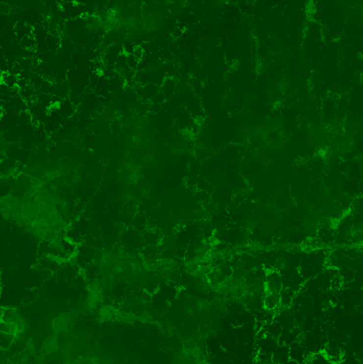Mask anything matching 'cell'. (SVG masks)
<instances>
[{"label":"cell","mask_w":363,"mask_h":364,"mask_svg":"<svg viewBox=\"0 0 363 364\" xmlns=\"http://www.w3.org/2000/svg\"><path fill=\"white\" fill-rule=\"evenodd\" d=\"M58 247L61 253H62V260H69L78 252L77 243L70 240L69 238L61 240Z\"/></svg>","instance_id":"6da1fadb"},{"label":"cell","mask_w":363,"mask_h":364,"mask_svg":"<svg viewBox=\"0 0 363 364\" xmlns=\"http://www.w3.org/2000/svg\"><path fill=\"white\" fill-rule=\"evenodd\" d=\"M55 108H57V110L62 118L70 117L75 112V107H73V102L67 98L61 99Z\"/></svg>","instance_id":"7a4b0ae2"}]
</instances>
